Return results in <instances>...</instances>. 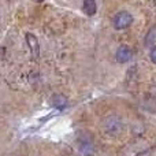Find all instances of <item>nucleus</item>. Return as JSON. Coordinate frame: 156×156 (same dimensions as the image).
Masks as SVG:
<instances>
[{
  "instance_id": "1",
  "label": "nucleus",
  "mask_w": 156,
  "mask_h": 156,
  "mask_svg": "<svg viewBox=\"0 0 156 156\" xmlns=\"http://www.w3.org/2000/svg\"><path fill=\"white\" fill-rule=\"evenodd\" d=\"M101 129L105 134L116 137L123 132V122H122L121 116L118 115H110L105 116L101 122Z\"/></svg>"
},
{
  "instance_id": "2",
  "label": "nucleus",
  "mask_w": 156,
  "mask_h": 156,
  "mask_svg": "<svg viewBox=\"0 0 156 156\" xmlns=\"http://www.w3.org/2000/svg\"><path fill=\"white\" fill-rule=\"evenodd\" d=\"M78 148H80V152L83 156H94V154H96L93 138L89 133H82L78 137Z\"/></svg>"
},
{
  "instance_id": "3",
  "label": "nucleus",
  "mask_w": 156,
  "mask_h": 156,
  "mask_svg": "<svg viewBox=\"0 0 156 156\" xmlns=\"http://www.w3.org/2000/svg\"><path fill=\"white\" fill-rule=\"evenodd\" d=\"M132 23H133V15L129 11H119V12L115 14V16L112 19V25L116 30L127 29Z\"/></svg>"
},
{
  "instance_id": "4",
  "label": "nucleus",
  "mask_w": 156,
  "mask_h": 156,
  "mask_svg": "<svg viewBox=\"0 0 156 156\" xmlns=\"http://www.w3.org/2000/svg\"><path fill=\"white\" fill-rule=\"evenodd\" d=\"M25 38H26V44L30 48V54H32V59L37 60L38 56H40V44H38V40L33 33H26L25 34Z\"/></svg>"
},
{
  "instance_id": "5",
  "label": "nucleus",
  "mask_w": 156,
  "mask_h": 156,
  "mask_svg": "<svg viewBox=\"0 0 156 156\" xmlns=\"http://www.w3.org/2000/svg\"><path fill=\"white\" fill-rule=\"evenodd\" d=\"M115 58H116V62H119V63H127V62H130V60H132L133 51L127 45H121L118 49H116Z\"/></svg>"
},
{
  "instance_id": "6",
  "label": "nucleus",
  "mask_w": 156,
  "mask_h": 156,
  "mask_svg": "<svg viewBox=\"0 0 156 156\" xmlns=\"http://www.w3.org/2000/svg\"><path fill=\"white\" fill-rule=\"evenodd\" d=\"M69 104V100L65 94H60V93H55L54 96L51 97V105L56 110H65Z\"/></svg>"
},
{
  "instance_id": "7",
  "label": "nucleus",
  "mask_w": 156,
  "mask_h": 156,
  "mask_svg": "<svg viewBox=\"0 0 156 156\" xmlns=\"http://www.w3.org/2000/svg\"><path fill=\"white\" fill-rule=\"evenodd\" d=\"M82 8H83V12H85L88 16H93L97 11L96 0H83Z\"/></svg>"
},
{
  "instance_id": "8",
  "label": "nucleus",
  "mask_w": 156,
  "mask_h": 156,
  "mask_svg": "<svg viewBox=\"0 0 156 156\" xmlns=\"http://www.w3.org/2000/svg\"><path fill=\"white\" fill-rule=\"evenodd\" d=\"M155 43H156V26L151 27V29L148 30V33H147V36H145V40H144L145 47H152Z\"/></svg>"
},
{
  "instance_id": "9",
  "label": "nucleus",
  "mask_w": 156,
  "mask_h": 156,
  "mask_svg": "<svg viewBox=\"0 0 156 156\" xmlns=\"http://www.w3.org/2000/svg\"><path fill=\"white\" fill-rule=\"evenodd\" d=\"M149 58H151V60L156 65V47H152L151 54H149Z\"/></svg>"
},
{
  "instance_id": "10",
  "label": "nucleus",
  "mask_w": 156,
  "mask_h": 156,
  "mask_svg": "<svg viewBox=\"0 0 156 156\" xmlns=\"http://www.w3.org/2000/svg\"><path fill=\"white\" fill-rule=\"evenodd\" d=\"M151 154H152V149H145V151L140 152V154L136 156H151Z\"/></svg>"
},
{
  "instance_id": "11",
  "label": "nucleus",
  "mask_w": 156,
  "mask_h": 156,
  "mask_svg": "<svg viewBox=\"0 0 156 156\" xmlns=\"http://www.w3.org/2000/svg\"><path fill=\"white\" fill-rule=\"evenodd\" d=\"M4 55H5V48H3V47H0V60L4 58Z\"/></svg>"
},
{
  "instance_id": "12",
  "label": "nucleus",
  "mask_w": 156,
  "mask_h": 156,
  "mask_svg": "<svg viewBox=\"0 0 156 156\" xmlns=\"http://www.w3.org/2000/svg\"><path fill=\"white\" fill-rule=\"evenodd\" d=\"M34 2H37V3H41V2H44V0H34Z\"/></svg>"
}]
</instances>
